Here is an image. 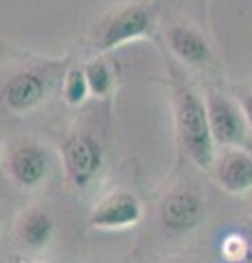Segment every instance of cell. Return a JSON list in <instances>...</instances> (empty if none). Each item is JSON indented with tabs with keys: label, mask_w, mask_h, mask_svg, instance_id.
Wrapping results in <instances>:
<instances>
[{
	"label": "cell",
	"mask_w": 252,
	"mask_h": 263,
	"mask_svg": "<svg viewBox=\"0 0 252 263\" xmlns=\"http://www.w3.org/2000/svg\"><path fill=\"white\" fill-rule=\"evenodd\" d=\"M176 121L180 141L184 145L189 158L198 164L200 169L210 171L215 167V149L217 145L210 134L206 103L195 90L191 88H178L176 92Z\"/></svg>",
	"instance_id": "obj_1"
},
{
	"label": "cell",
	"mask_w": 252,
	"mask_h": 263,
	"mask_svg": "<svg viewBox=\"0 0 252 263\" xmlns=\"http://www.w3.org/2000/svg\"><path fill=\"white\" fill-rule=\"evenodd\" d=\"M204 103H206L208 125H210V134H213L215 145L226 147V149L250 152L252 147L250 127L239 105L230 101L226 95L215 92V90H206Z\"/></svg>",
	"instance_id": "obj_2"
},
{
	"label": "cell",
	"mask_w": 252,
	"mask_h": 263,
	"mask_svg": "<svg viewBox=\"0 0 252 263\" xmlns=\"http://www.w3.org/2000/svg\"><path fill=\"white\" fill-rule=\"evenodd\" d=\"M153 31V9L147 5H129L121 11L112 13L103 22L94 37V46L99 51H112L138 37H145Z\"/></svg>",
	"instance_id": "obj_3"
},
{
	"label": "cell",
	"mask_w": 252,
	"mask_h": 263,
	"mask_svg": "<svg viewBox=\"0 0 252 263\" xmlns=\"http://www.w3.org/2000/svg\"><path fill=\"white\" fill-rule=\"evenodd\" d=\"M62 164L72 186H88L103 164V149L99 141L90 134L68 136L62 145Z\"/></svg>",
	"instance_id": "obj_4"
},
{
	"label": "cell",
	"mask_w": 252,
	"mask_h": 263,
	"mask_svg": "<svg viewBox=\"0 0 252 263\" xmlns=\"http://www.w3.org/2000/svg\"><path fill=\"white\" fill-rule=\"evenodd\" d=\"M141 217L143 206L138 197L127 191H114L96 202L90 213V226L99 230H121L138 224Z\"/></svg>",
	"instance_id": "obj_5"
},
{
	"label": "cell",
	"mask_w": 252,
	"mask_h": 263,
	"mask_svg": "<svg viewBox=\"0 0 252 263\" xmlns=\"http://www.w3.org/2000/svg\"><path fill=\"white\" fill-rule=\"evenodd\" d=\"M202 217H204V202L193 189L171 191L160 204V224L169 233H189L195 226H200Z\"/></svg>",
	"instance_id": "obj_6"
},
{
	"label": "cell",
	"mask_w": 252,
	"mask_h": 263,
	"mask_svg": "<svg viewBox=\"0 0 252 263\" xmlns=\"http://www.w3.org/2000/svg\"><path fill=\"white\" fill-rule=\"evenodd\" d=\"M7 171L13 178V182L22 189L42 186L48 174L46 152L35 143L15 145L9 154V158H7Z\"/></svg>",
	"instance_id": "obj_7"
},
{
	"label": "cell",
	"mask_w": 252,
	"mask_h": 263,
	"mask_svg": "<svg viewBox=\"0 0 252 263\" xmlns=\"http://www.w3.org/2000/svg\"><path fill=\"white\" fill-rule=\"evenodd\" d=\"M44 95H46L44 79L40 77L37 72L24 70V72L13 75L3 86L0 99H3V105L7 110H11L15 114H22V112L33 110L35 105L44 99Z\"/></svg>",
	"instance_id": "obj_8"
},
{
	"label": "cell",
	"mask_w": 252,
	"mask_h": 263,
	"mask_svg": "<svg viewBox=\"0 0 252 263\" xmlns=\"http://www.w3.org/2000/svg\"><path fill=\"white\" fill-rule=\"evenodd\" d=\"M215 178L226 191L246 193L252 189V154L243 149H226L215 158Z\"/></svg>",
	"instance_id": "obj_9"
},
{
	"label": "cell",
	"mask_w": 252,
	"mask_h": 263,
	"mask_svg": "<svg viewBox=\"0 0 252 263\" xmlns=\"http://www.w3.org/2000/svg\"><path fill=\"white\" fill-rule=\"evenodd\" d=\"M167 42L173 55L184 64H204L210 57L204 35L189 24H173L167 33Z\"/></svg>",
	"instance_id": "obj_10"
},
{
	"label": "cell",
	"mask_w": 252,
	"mask_h": 263,
	"mask_svg": "<svg viewBox=\"0 0 252 263\" xmlns=\"http://www.w3.org/2000/svg\"><path fill=\"white\" fill-rule=\"evenodd\" d=\"M20 241L22 246H27L29 250H42L51 243L53 235H55V226L53 219L46 211L42 209H31L22 215L20 219V228H18Z\"/></svg>",
	"instance_id": "obj_11"
},
{
	"label": "cell",
	"mask_w": 252,
	"mask_h": 263,
	"mask_svg": "<svg viewBox=\"0 0 252 263\" xmlns=\"http://www.w3.org/2000/svg\"><path fill=\"white\" fill-rule=\"evenodd\" d=\"M86 79H88V88H90V95L94 97H108L114 88V75H112V68L105 60H92L84 66Z\"/></svg>",
	"instance_id": "obj_12"
},
{
	"label": "cell",
	"mask_w": 252,
	"mask_h": 263,
	"mask_svg": "<svg viewBox=\"0 0 252 263\" xmlns=\"http://www.w3.org/2000/svg\"><path fill=\"white\" fill-rule=\"evenodd\" d=\"M88 95H90V88H88L86 72L81 66H75L66 72V79H64V101L68 105H81Z\"/></svg>",
	"instance_id": "obj_13"
},
{
	"label": "cell",
	"mask_w": 252,
	"mask_h": 263,
	"mask_svg": "<svg viewBox=\"0 0 252 263\" xmlns=\"http://www.w3.org/2000/svg\"><path fill=\"white\" fill-rule=\"evenodd\" d=\"M239 108H241L243 117H246V123H248V127H250V132H252V92L243 95V97L239 99Z\"/></svg>",
	"instance_id": "obj_14"
},
{
	"label": "cell",
	"mask_w": 252,
	"mask_h": 263,
	"mask_svg": "<svg viewBox=\"0 0 252 263\" xmlns=\"http://www.w3.org/2000/svg\"><path fill=\"white\" fill-rule=\"evenodd\" d=\"M20 263H44V261H20Z\"/></svg>",
	"instance_id": "obj_15"
}]
</instances>
